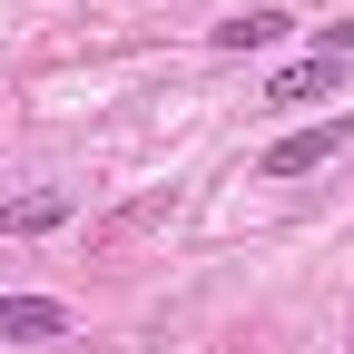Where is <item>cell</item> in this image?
<instances>
[{"instance_id":"2","label":"cell","mask_w":354,"mask_h":354,"mask_svg":"<svg viewBox=\"0 0 354 354\" xmlns=\"http://www.w3.org/2000/svg\"><path fill=\"white\" fill-rule=\"evenodd\" d=\"M50 344V335H69V305L59 295H0V344Z\"/></svg>"},{"instance_id":"1","label":"cell","mask_w":354,"mask_h":354,"mask_svg":"<svg viewBox=\"0 0 354 354\" xmlns=\"http://www.w3.org/2000/svg\"><path fill=\"white\" fill-rule=\"evenodd\" d=\"M335 148H354V118H315V128H286L276 148L256 158V177H315Z\"/></svg>"},{"instance_id":"4","label":"cell","mask_w":354,"mask_h":354,"mask_svg":"<svg viewBox=\"0 0 354 354\" xmlns=\"http://www.w3.org/2000/svg\"><path fill=\"white\" fill-rule=\"evenodd\" d=\"M335 88H344V59H335V50H315V59H295V69H276V79H266V99H276V109H295V99H335Z\"/></svg>"},{"instance_id":"3","label":"cell","mask_w":354,"mask_h":354,"mask_svg":"<svg viewBox=\"0 0 354 354\" xmlns=\"http://www.w3.org/2000/svg\"><path fill=\"white\" fill-rule=\"evenodd\" d=\"M69 187H30V197H0V236H50V227H69Z\"/></svg>"},{"instance_id":"5","label":"cell","mask_w":354,"mask_h":354,"mask_svg":"<svg viewBox=\"0 0 354 354\" xmlns=\"http://www.w3.org/2000/svg\"><path fill=\"white\" fill-rule=\"evenodd\" d=\"M295 20H276V10H236V20H216L207 39H216V50H266V39H286Z\"/></svg>"}]
</instances>
